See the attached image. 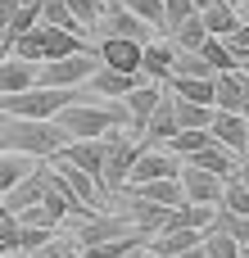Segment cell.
<instances>
[{
  "label": "cell",
  "mask_w": 249,
  "mask_h": 258,
  "mask_svg": "<svg viewBox=\"0 0 249 258\" xmlns=\"http://www.w3.org/2000/svg\"><path fill=\"white\" fill-rule=\"evenodd\" d=\"M64 127H54L50 118H9L0 113V145L5 150H18V154H32V159H50L59 154L64 145Z\"/></svg>",
  "instance_id": "6da1fadb"
},
{
  "label": "cell",
  "mask_w": 249,
  "mask_h": 258,
  "mask_svg": "<svg viewBox=\"0 0 249 258\" xmlns=\"http://www.w3.org/2000/svg\"><path fill=\"white\" fill-rule=\"evenodd\" d=\"M86 100V86H27V91H9L0 95V113L9 118H54L64 104Z\"/></svg>",
  "instance_id": "7a4b0ae2"
},
{
  "label": "cell",
  "mask_w": 249,
  "mask_h": 258,
  "mask_svg": "<svg viewBox=\"0 0 249 258\" xmlns=\"http://www.w3.org/2000/svg\"><path fill=\"white\" fill-rule=\"evenodd\" d=\"M50 122H54V127H64V136H68V141H86V136H104L109 127H122V122H127V113H122V104L100 109V104L73 100V104H64Z\"/></svg>",
  "instance_id": "3957f363"
},
{
  "label": "cell",
  "mask_w": 249,
  "mask_h": 258,
  "mask_svg": "<svg viewBox=\"0 0 249 258\" xmlns=\"http://www.w3.org/2000/svg\"><path fill=\"white\" fill-rule=\"evenodd\" d=\"M100 68L95 50H77V54H59V59H41L36 63V82L41 86H86V77Z\"/></svg>",
  "instance_id": "277c9868"
},
{
  "label": "cell",
  "mask_w": 249,
  "mask_h": 258,
  "mask_svg": "<svg viewBox=\"0 0 249 258\" xmlns=\"http://www.w3.org/2000/svg\"><path fill=\"white\" fill-rule=\"evenodd\" d=\"M136 154H141V145H136V141H127L118 127H109V132H104V177H100L104 195H118V190L127 186V172H132Z\"/></svg>",
  "instance_id": "5b68a950"
},
{
  "label": "cell",
  "mask_w": 249,
  "mask_h": 258,
  "mask_svg": "<svg viewBox=\"0 0 249 258\" xmlns=\"http://www.w3.org/2000/svg\"><path fill=\"white\" fill-rule=\"evenodd\" d=\"M177 168H181V159H177L172 150H163V145H141V154H136V163H132V172H127V186L154 181V177H177Z\"/></svg>",
  "instance_id": "8992f818"
},
{
  "label": "cell",
  "mask_w": 249,
  "mask_h": 258,
  "mask_svg": "<svg viewBox=\"0 0 249 258\" xmlns=\"http://www.w3.org/2000/svg\"><path fill=\"white\" fill-rule=\"evenodd\" d=\"M50 163H54V172L64 177V186H68V190H73V195H77V200H82L86 209H95V213H100V204H104V186H100V181H95L91 172H82L77 163L59 159V154H50Z\"/></svg>",
  "instance_id": "52a82bcc"
},
{
  "label": "cell",
  "mask_w": 249,
  "mask_h": 258,
  "mask_svg": "<svg viewBox=\"0 0 249 258\" xmlns=\"http://www.w3.org/2000/svg\"><path fill=\"white\" fill-rule=\"evenodd\" d=\"M177 181H181V195H186L191 204H213V209H218V200H222V177H213V172H204V168H195V163H181V168H177Z\"/></svg>",
  "instance_id": "ba28073f"
},
{
  "label": "cell",
  "mask_w": 249,
  "mask_h": 258,
  "mask_svg": "<svg viewBox=\"0 0 249 258\" xmlns=\"http://www.w3.org/2000/svg\"><path fill=\"white\" fill-rule=\"evenodd\" d=\"M209 132H213V141H218V145H227L231 154H245V150H249V122H245V113L213 109V118H209Z\"/></svg>",
  "instance_id": "9c48e42d"
},
{
  "label": "cell",
  "mask_w": 249,
  "mask_h": 258,
  "mask_svg": "<svg viewBox=\"0 0 249 258\" xmlns=\"http://www.w3.org/2000/svg\"><path fill=\"white\" fill-rule=\"evenodd\" d=\"M95 54H100V63L104 68H118V73H141V41H132V36H104L100 45H95Z\"/></svg>",
  "instance_id": "30bf717a"
},
{
  "label": "cell",
  "mask_w": 249,
  "mask_h": 258,
  "mask_svg": "<svg viewBox=\"0 0 249 258\" xmlns=\"http://www.w3.org/2000/svg\"><path fill=\"white\" fill-rule=\"evenodd\" d=\"M41 195H45V163H36L27 177H18V181L0 195V204H5V213H23V209L41 204Z\"/></svg>",
  "instance_id": "8fae6325"
},
{
  "label": "cell",
  "mask_w": 249,
  "mask_h": 258,
  "mask_svg": "<svg viewBox=\"0 0 249 258\" xmlns=\"http://www.w3.org/2000/svg\"><path fill=\"white\" fill-rule=\"evenodd\" d=\"M172 59H177V41L172 36H150L145 45H141V77H150V82H168V73H172Z\"/></svg>",
  "instance_id": "7c38bea8"
},
{
  "label": "cell",
  "mask_w": 249,
  "mask_h": 258,
  "mask_svg": "<svg viewBox=\"0 0 249 258\" xmlns=\"http://www.w3.org/2000/svg\"><path fill=\"white\" fill-rule=\"evenodd\" d=\"M36 36H41V59H59V54L95 50L86 36H77V32H64V27H54V23H41V18H36Z\"/></svg>",
  "instance_id": "4fadbf2b"
},
{
  "label": "cell",
  "mask_w": 249,
  "mask_h": 258,
  "mask_svg": "<svg viewBox=\"0 0 249 258\" xmlns=\"http://www.w3.org/2000/svg\"><path fill=\"white\" fill-rule=\"evenodd\" d=\"M163 86H168V82H150V77H145L141 86H132V91L122 95V113H127V122H132L136 132H141V127H145V118L154 113V104H159Z\"/></svg>",
  "instance_id": "5bb4252c"
},
{
  "label": "cell",
  "mask_w": 249,
  "mask_h": 258,
  "mask_svg": "<svg viewBox=\"0 0 249 258\" xmlns=\"http://www.w3.org/2000/svg\"><path fill=\"white\" fill-rule=\"evenodd\" d=\"M122 200H127V213H122V218H127L136 231L154 236V231H163V227H168V213H172L168 204H154V200H136V195H122Z\"/></svg>",
  "instance_id": "9a60e30c"
},
{
  "label": "cell",
  "mask_w": 249,
  "mask_h": 258,
  "mask_svg": "<svg viewBox=\"0 0 249 258\" xmlns=\"http://www.w3.org/2000/svg\"><path fill=\"white\" fill-rule=\"evenodd\" d=\"M181 163H195V168H204V172H213V177H236V163H240V154H231L227 145H204V150H195V154H186Z\"/></svg>",
  "instance_id": "2e32d148"
},
{
  "label": "cell",
  "mask_w": 249,
  "mask_h": 258,
  "mask_svg": "<svg viewBox=\"0 0 249 258\" xmlns=\"http://www.w3.org/2000/svg\"><path fill=\"white\" fill-rule=\"evenodd\" d=\"M141 82H145L141 73H118V68H104V63L86 77V86L100 91V95H109V100H122V95H127L132 86H141Z\"/></svg>",
  "instance_id": "e0dca14e"
},
{
  "label": "cell",
  "mask_w": 249,
  "mask_h": 258,
  "mask_svg": "<svg viewBox=\"0 0 249 258\" xmlns=\"http://www.w3.org/2000/svg\"><path fill=\"white\" fill-rule=\"evenodd\" d=\"M27 86H36V63L23 54H0V95L27 91Z\"/></svg>",
  "instance_id": "ac0fdd59"
},
{
  "label": "cell",
  "mask_w": 249,
  "mask_h": 258,
  "mask_svg": "<svg viewBox=\"0 0 249 258\" xmlns=\"http://www.w3.org/2000/svg\"><path fill=\"white\" fill-rule=\"evenodd\" d=\"M100 23H109V32H113V36H132V41H141V45L154 36V27H150L141 14H132L127 5H118V9H109V14H100Z\"/></svg>",
  "instance_id": "d6986e66"
},
{
  "label": "cell",
  "mask_w": 249,
  "mask_h": 258,
  "mask_svg": "<svg viewBox=\"0 0 249 258\" xmlns=\"http://www.w3.org/2000/svg\"><path fill=\"white\" fill-rule=\"evenodd\" d=\"M200 18H204V32H209V36H231L245 14H240L236 5H227V0H213V5L200 9Z\"/></svg>",
  "instance_id": "ffe728a7"
},
{
  "label": "cell",
  "mask_w": 249,
  "mask_h": 258,
  "mask_svg": "<svg viewBox=\"0 0 249 258\" xmlns=\"http://www.w3.org/2000/svg\"><path fill=\"white\" fill-rule=\"evenodd\" d=\"M168 91H177L181 100H195V104H213V77H181V73H172Z\"/></svg>",
  "instance_id": "44dd1931"
},
{
  "label": "cell",
  "mask_w": 249,
  "mask_h": 258,
  "mask_svg": "<svg viewBox=\"0 0 249 258\" xmlns=\"http://www.w3.org/2000/svg\"><path fill=\"white\" fill-rule=\"evenodd\" d=\"M41 159H32V154H18V150H0V195L18 181V177H27L32 168H36Z\"/></svg>",
  "instance_id": "7402d4cb"
},
{
  "label": "cell",
  "mask_w": 249,
  "mask_h": 258,
  "mask_svg": "<svg viewBox=\"0 0 249 258\" xmlns=\"http://www.w3.org/2000/svg\"><path fill=\"white\" fill-rule=\"evenodd\" d=\"M172 118H177V132H181V127H209L213 104H195V100H181V95L172 91Z\"/></svg>",
  "instance_id": "603a6c76"
},
{
  "label": "cell",
  "mask_w": 249,
  "mask_h": 258,
  "mask_svg": "<svg viewBox=\"0 0 249 258\" xmlns=\"http://www.w3.org/2000/svg\"><path fill=\"white\" fill-rule=\"evenodd\" d=\"M168 36L177 41V50H200V41L209 36V32H204V18H200V9H195L191 18H181V23H177Z\"/></svg>",
  "instance_id": "cb8c5ba5"
},
{
  "label": "cell",
  "mask_w": 249,
  "mask_h": 258,
  "mask_svg": "<svg viewBox=\"0 0 249 258\" xmlns=\"http://www.w3.org/2000/svg\"><path fill=\"white\" fill-rule=\"evenodd\" d=\"M200 54H204V63H209L213 73H227V68H236L227 36H204V41H200Z\"/></svg>",
  "instance_id": "d4e9b609"
},
{
  "label": "cell",
  "mask_w": 249,
  "mask_h": 258,
  "mask_svg": "<svg viewBox=\"0 0 249 258\" xmlns=\"http://www.w3.org/2000/svg\"><path fill=\"white\" fill-rule=\"evenodd\" d=\"M41 23H54V27H64V32H77V36H86L82 18H73V9H68L64 0H41Z\"/></svg>",
  "instance_id": "484cf974"
},
{
  "label": "cell",
  "mask_w": 249,
  "mask_h": 258,
  "mask_svg": "<svg viewBox=\"0 0 249 258\" xmlns=\"http://www.w3.org/2000/svg\"><path fill=\"white\" fill-rule=\"evenodd\" d=\"M213 231H227L231 240H240L245 245L249 240V218L245 213H231V209H213V222H209Z\"/></svg>",
  "instance_id": "4316f807"
},
{
  "label": "cell",
  "mask_w": 249,
  "mask_h": 258,
  "mask_svg": "<svg viewBox=\"0 0 249 258\" xmlns=\"http://www.w3.org/2000/svg\"><path fill=\"white\" fill-rule=\"evenodd\" d=\"M218 209H231V213H245L249 218V186L240 177H227L222 181V200H218Z\"/></svg>",
  "instance_id": "83f0119b"
},
{
  "label": "cell",
  "mask_w": 249,
  "mask_h": 258,
  "mask_svg": "<svg viewBox=\"0 0 249 258\" xmlns=\"http://www.w3.org/2000/svg\"><path fill=\"white\" fill-rule=\"evenodd\" d=\"M204 254L209 258H240V240H231L227 231L204 227Z\"/></svg>",
  "instance_id": "f1b7e54d"
},
{
  "label": "cell",
  "mask_w": 249,
  "mask_h": 258,
  "mask_svg": "<svg viewBox=\"0 0 249 258\" xmlns=\"http://www.w3.org/2000/svg\"><path fill=\"white\" fill-rule=\"evenodd\" d=\"M195 14V0H163V18H159V32H172L181 18Z\"/></svg>",
  "instance_id": "f546056e"
},
{
  "label": "cell",
  "mask_w": 249,
  "mask_h": 258,
  "mask_svg": "<svg viewBox=\"0 0 249 258\" xmlns=\"http://www.w3.org/2000/svg\"><path fill=\"white\" fill-rule=\"evenodd\" d=\"M68 254H77V240H64V236H50L45 245L27 249V258H68Z\"/></svg>",
  "instance_id": "4dcf8cb0"
},
{
  "label": "cell",
  "mask_w": 249,
  "mask_h": 258,
  "mask_svg": "<svg viewBox=\"0 0 249 258\" xmlns=\"http://www.w3.org/2000/svg\"><path fill=\"white\" fill-rule=\"evenodd\" d=\"M68 9H73V18H82V27L91 32L95 23H100V14H104V0H64Z\"/></svg>",
  "instance_id": "1f68e13d"
},
{
  "label": "cell",
  "mask_w": 249,
  "mask_h": 258,
  "mask_svg": "<svg viewBox=\"0 0 249 258\" xmlns=\"http://www.w3.org/2000/svg\"><path fill=\"white\" fill-rule=\"evenodd\" d=\"M122 5H127L132 14H141V18H145V23L159 32V18H163V0H122Z\"/></svg>",
  "instance_id": "d6a6232c"
},
{
  "label": "cell",
  "mask_w": 249,
  "mask_h": 258,
  "mask_svg": "<svg viewBox=\"0 0 249 258\" xmlns=\"http://www.w3.org/2000/svg\"><path fill=\"white\" fill-rule=\"evenodd\" d=\"M50 236H54V227H23V231H18V249L27 254V249H36V245H45Z\"/></svg>",
  "instance_id": "836d02e7"
},
{
  "label": "cell",
  "mask_w": 249,
  "mask_h": 258,
  "mask_svg": "<svg viewBox=\"0 0 249 258\" xmlns=\"http://www.w3.org/2000/svg\"><path fill=\"white\" fill-rule=\"evenodd\" d=\"M231 59H236V68L249 77V50H231Z\"/></svg>",
  "instance_id": "e575fe53"
},
{
  "label": "cell",
  "mask_w": 249,
  "mask_h": 258,
  "mask_svg": "<svg viewBox=\"0 0 249 258\" xmlns=\"http://www.w3.org/2000/svg\"><path fill=\"white\" fill-rule=\"evenodd\" d=\"M14 5H18V0H0V27L9 23V14H14Z\"/></svg>",
  "instance_id": "d590c367"
},
{
  "label": "cell",
  "mask_w": 249,
  "mask_h": 258,
  "mask_svg": "<svg viewBox=\"0 0 249 258\" xmlns=\"http://www.w3.org/2000/svg\"><path fill=\"white\" fill-rule=\"evenodd\" d=\"M240 77H245V73H240ZM240 113L249 118V77H245V86H240Z\"/></svg>",
  "instance_id": "8d00e7d4"
},
{
  "label": "cell",
  "mask_w": 249,
  "mask_h": 258,
  "mask_svg": "<svg viewBox=\"0 0 249 258\" xmlns=\"http://www.w3.org/2000/svg\"><path fill=\"white\" fill-rule=\"evenodd\" d=\"M204 5H213V0H195V9H204Z\"/></svg>",
  "instance_id": "74e56055"
},
{
  "label": "cell",
  "mask_w": 249,
  "mask_h": 258,
  "mask_svg": "<svg viewBox=\"0 0 249 258\" xmlns=\"http://www.w3.org/2000/svg\"><path fill=\"white\" fill-rule=\"evenodd\" d=\"M227 5H236V9H245V0H227Z\"/></svg>",
  "instance_id": "f35d334b"
},
{
  "label": "cell",
  "mask_w": 249,
  "mask_h": 258,
  "mask_svg": "<svg viewBox=\"0 0 249 258\" xmlns=\"http://www.w3.org/2000/svg\"><path fill=\"white\" fill-rule=\"evenodd\" d=\"M5 254H9V245H5V240H0V258H5Z\"/></svg>",
  "instance_id": "ab89813d"
},
{
  "label": "cell",
  "mask_w": 249,
  "mask_h": 258,
  "mask_svg": "<svg viewBox=\"0 0 249 258\" xmlns=\"http://www.w3.org/2000/svg\"><path fill=\"white\" fill-rule=\"evenodd\" d=\"M0 213H5V204H0Z\"/></svg>",
  "instance_id": "60d3db41"
},
{
  "label": "cell",
  "mask_w": 249,
  "mask_h": 258,
  "mask_svg": "<svg viewBox=\"0 0 249 258\" xmlns=\"http://www.w3.org/2000/svg\"><path fill=\"white\" fill-rule=\"evenodd\" d=\"M0 36H5V27H0Z\"/></svg>",
  "instance_id": "b9f144b4"
},
{
  "label": "cell",
  "mask_w": 249,
  "mask_h": 258,
  "mask_svg": "<svg viewBox=\"0 0 249 258\" xmlns=\"http://www.w3.org/2000/svg\"><path fill=\"white\" fill-rule=\"evenodd\" d=\"M0 150H5V145H0Z\"/></svg>",
  "instance_id": "7bdbcfd3"
}]
</instances>
